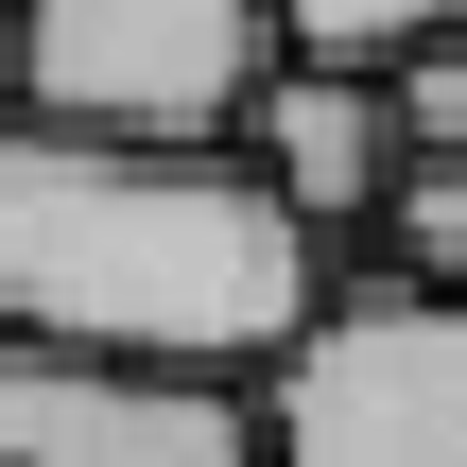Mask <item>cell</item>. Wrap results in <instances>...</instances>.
Masks as SVG:
<instances>
[{
	"label": "cell",
	"instance_id": "6da1fadb",
	"mask_svg": "<svg viewBox=\"0 0 467 467\" xmlns=\"http://www.w3.org/2000/svg\"><path fill=\"white\" fill-rule=\"evenodd\" d=\"M329 277L347 260L277 208L243 139H104V121L0 104V329L277 381L329 329Z\"/></svg>",
	"mask_w": 467,
	"mask_h": 467
},
{
	"label": "cell",
	"instance_id": "7a4b0ae2",
	"mask_svg": "<svg viewBox=\"0 0 467 467\" xmlns=\"http://www.w3.org/2000/svg\"><path fill=\"white\" fill-rule=\"evenodd\" d=\"M277 467H467V295L347 243L329 329L277 364Z\"/></svg>",
	"mask_w": 467,
	"mask_h": 467
},
{
	"label": "cell",
	"instance_id": "8992f818",
	"mask_svg": "<svg viewBox=\"0 0 467 467\" xmlns=\"http://www.w3.org/2000/svg\"><path fill=\"white\" fill-rule=\"evenodd\" d=\"M433 35H467V0H277V52H329V69H416Z\"/></svg>",
	"mask_w": 467,
	"mask_h": 467
},
{
	"label": "cell",
	"instance_id": "5b68a950",
	"mask_svg": "<svg viewBox=\"0 0 467 467\" xmlns=\"http://www.w3.org/2000/svg\"><path fill=\"white\" fill-rule=\"evenodd\" d=\"M243 156L277 173V208H295L312 243H381V208H399V173H416V104H399V69L277 52L260 104H243Z\"/></svg>",
	"mask_w": 467,
	"mask_h": 467
},
{
	"label": "cell",
	"instance_id": "277c9868",
	"mask_svg": "<svg viewBox=\"0 0 467 467\" xmlns=\"http://www.w3.org/2000/svg\"><path fill=\"white\" fill-rule=\"evenodd\" d=\"M0 467H277V381L0 329Z\"/></svg>",
	"mask_w": 467,
	"mask_h": 467
},
{
	"label": "cell",
	"instance_id": "9c48e42d",
	"mask_svg": "<svg viewBox=\"0 0 467 467\" xmlns=\"http://www.w3.org/2000/svg\"><path fill=\"white\" fill-rule=\"evenodd\" d=\"M0 87H17V0H0Z\"/></svg>",
	"mask_w": 467,
	"mask_h": 467
},
{
	"label": "cell",
	"instance_id": "52a82bcc",
	"mask_svg": "<svg viewBox=\"0 0 467 467\" xmlns=\"http://www.w3.org/2000/svg\"><path fill=\"white\" fill-rule=\"evenodd\" d=\"M381 260H416L433 295H467V156H416L399 208H381Z\"/></svg>",
	"mask_w": 467,
	"mask_h": 467
},
{
	"label": "cell",
	"instance_id": "3957f363",
	"mask_svg": "<svg viewBox=\"0 0 467 467\" xmlns=\"http://www.w3.org/2000/svg\"><path fill=\"white\" fill-rule=\"evenodd\" d=\"M260 69H277V0H17L0 104L104 139H243Z\"/></svg>",
	"mask_w": 467,
	"mask_h": 467
},
{
	"label": "cell",
	"instance_id": "ba28073f",
	"mask_svg": "<svg viewBox=\"0 0 467 467\" xmlns=\"http://www.w3.org/2000/svg\"><path fill=\"white\" fill-rule=\"evenodd\" d=\"M399 104H416V156H467V35H433L399 69Z\"/></svg>",
	"mask_w": 467,
	"mask_h": 467
}]
</instances>
